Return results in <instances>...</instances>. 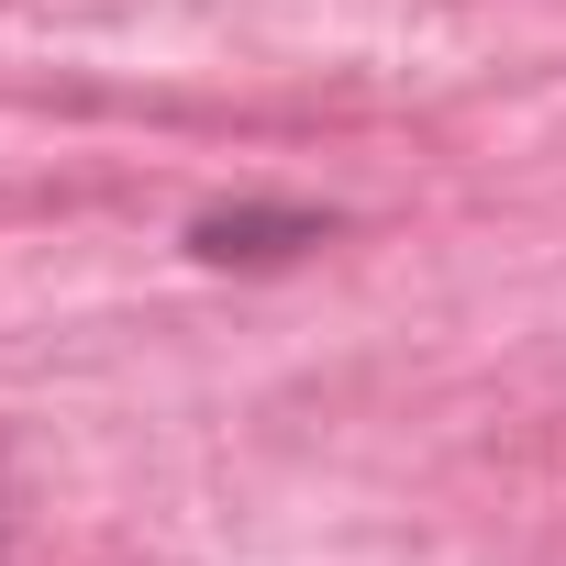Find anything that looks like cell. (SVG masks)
Listing matches in <instances>:
<instances>
[{
	"label": "cell",
	"mask_w": 566,
	"mask_h": 566,
	"mask_svg": "<svg viewBox=\"0 0 566 566\" xmlns=\"http://www.w3.org/2000/svg\"><path fill=\"white\" fill-rule=\"evenodd\" d=\"M345 233V211H312V200H211L189 222V255L222 266V277H277Z\"/></svg>",
	"instance_id": "6da1fadb"
}]
</instances>
